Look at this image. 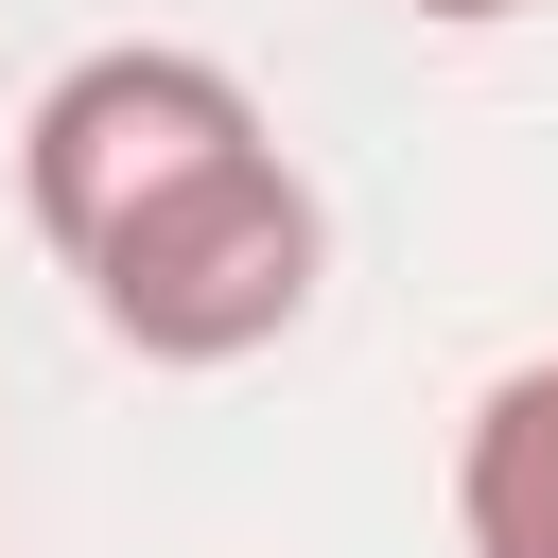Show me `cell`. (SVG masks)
Returning a JSON list of instances; mask_svg holds the SVG:
<instances>
[{"label":"cell","mask_w":558,"mask_h":558,"mask_svg":"<svg viewBox=\"0 0 558 558\" xmlns=\"http://www.w3.org/2000/svg\"><path fill=\"white\" fill-rule=\"evenodd\" d=\"M227 140H262V87H244L227 52L105 35V52H70V70L35 87V122H17V209H35L52 262H87L157 174H192V157H227Z\"/></svg>","instance_id":"cell-2"},{"label":"cell","mask_w":558,"mask_h":558,"mask_svg":"<svg viewBox=\"0 0 558 558\" xmlns=\"http://www.w3.org/2000/svg\"><path fill=\"white\" fill-rule=\"evenodd\" d=\"M70 279H87L105 349H140V366H244V349H279V331L314 314L331 209H314V174H296L279 122H262V140H227V157L157 174Z\"/></svg>","instance_id":"cell-1"},{"label":"cell","mask_w":558,"mask_h":558,"mask_svg":"<svg viewBox=\"0 0 558 558\" xmlns=\"http://www.w3.org/2000/svg\"><path fill=\"white\" fill-rule=\"evenodd\" d=\"M401 17H436V35H488V17H523V0H401Z\"/></svg>","instance_id":"cell-4"},{"label":"cell","mask_w":558,"mask_h":558,"mask_svg":"<svg viewBox=\"0 0 558 558\" xmlns=\"http://www.w3.org/2000/svg\"><path fill=\"white\" fill-rule=\"evenodd\" d=\"M453 523H471V558H558V349L471 401V436H453Z\"/></svg>","instance_id":"cell-3"}]
</instances>
